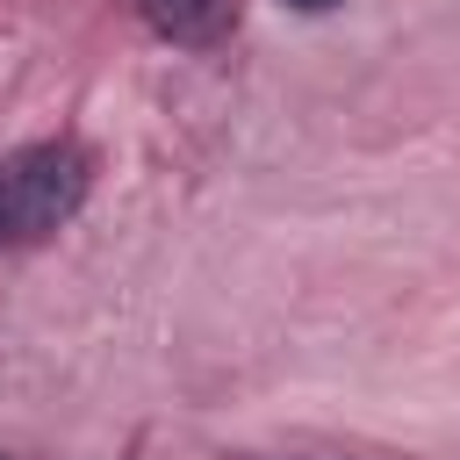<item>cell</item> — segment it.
I'll list each match as a JSON object with an SVG mask.
<instances>
[{"mask_svg": "<svg viewBox=\"0 0 460 460\" xmlns=\"http://www.w3.org/2000/svg\"><path fill=\"white\" fill-rule=\"evenodd\" d=\"M137 14L165 43H187V50H208L237 29V0H137Z\"/></svg>", "mask_w": 460, "mask_h": 460, "instance_id": "7a4b0ae2", "label": "cell"}, {"mask_svg": "<svg viewBox=\"0 0 460 460\" xmlns=\"http://www.w3.org/2000/svg\"><path fill=\"white\" fill-rule=\"evenodd\" d=\"M288 7H302V14H323V7H338V0H288Z\"/></svg>", "mask_w": 460, "mask_h": 460, "instance_id": "3957f363", "label": "cell"}, {"mask_svg": "<svg viewBox=\"0 0 460 460\" xmlns=\"http://www.w3.org/2000/svg\"><path fill=\"white\" fill-rule=\"evenodd\" d=\"M86 180H93V165L79 144H29V151L0 158V230L7 237L58 230L86 201Z\"/></svg>", "mask_w": 460, "mask_h": 460, "instance_id": "6da1fadb", "label": "cell"}, {"mask_svg": "<svg viewBox=\"0 0 460 460\" xmlns=\"http://www.w3.org/2000/svg\"><path fill=\"white\" fill-rule=\"evenodd\" d=\"M0 244H7V230H0Z\"/></svg>", "mask_w": 460, "mask_h": 460, "instance_id": "277c9868", "label": "cell"}]
</instances>
